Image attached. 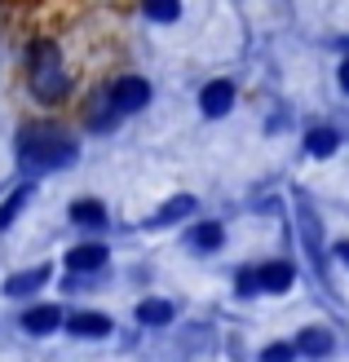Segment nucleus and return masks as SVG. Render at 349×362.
I'll list each match as a JSON object with an SVG mask.
<instances>
[{"mask_svg": "<svg viewBox=\"0 0 349 362\" xmlns=\"http://www.w3.org/2000/svg\"><path fill=\"white\" fill-rule=\"evenodd\" d=\"M67 265H71V269H80V274H88V269L106 265V247H102V243H84V247H71Z\"/></svg>", "mask_w": 349, "mask_h": 362, "instance_id": "6e6552de", "label": "nucleus"}, {"mask_svg": "<svg viewBox=\"0 0 349 362\" xmlns=\"http://www.w3.org/2000/svg\"><path fill=\"white\" fill-rule=\"evenodd\" d=\"M199 106H204V115H226L230 106H234V84L230 80H212L204 93H199Z\"/></svg>", "mask_w": 349, "mask_h": 362, "instance_id": "20e7f679", "label": "nucleus"}, {"mask_svg": "<svg viewBox=\"0 0 349 362\" xmlns=\"http://www.w3.org/2000/svg\"><path fill=\"white\" fill-rule=\"evenodd\" d=\"M292 358H297V345H270L261 354V362H292Z\"/></svg>", "mask_w": 349, "mask_h": 362, "instance_id": "a211bd4d", "label": "nucleus"}, {"mask_svg": "<svg viewBox=\"0 0 349 362\" xmlns=\"http://www.w3.org/2000/svg\"><path fill=\"white\" fill-rule=\"evenodd\" d=\"M186 212H195V199H190V194H181V199H168V204L159 208L155 221H159V226H168V221H177V216H186Z\"/></svg>", "mask_w": 349, "mask_h": 362, "instance_id": "dca6fc26", "label": "nucleus"}, {"mask_svg": "<svg viewBox=\"0 0 349 362\" xmlns=\"http://www.w3.org/2000/svg\"><path fill=\"white\" fill-rule=\"evenodd\" d=\"M71 221L84 230H98V226H106V208L93 204V199H80V204H71Z\"/></svg>", "mask_w": 349, "mask_h": 362, "instance_id": "9d476101", "label": "nucleus"}, {"mask_svg": "<svg viewBox=\"0 0 349 362\" xmlns=\"http://www.w3.org/2000/svg\"><path fill=\"white\" fill-rule=\"evenodd\" d=\"M297 354H309V358L332 354V332H327V327H305L297 336Z\"/></svg>", "mask_w": 349, "mask_h": 362, "instance_id": "423d86ee", "label": "nucleus"}, {"mask_svg": "<svg viewBox=\"0 0 349 362\" xmlns=\"http://www.w3.org/2000/svg\"><path fill=\"white\" fill-rule=\"evenodd\" d=\"M67 71H62V58H58V49H53L49 40L45 45H35L31 49V93L35 102H62L67 98Z\"/></svg>", "mask_w": 349, "mask_h": 362, "instance_id": "f03ea898", "label": "nucleus"}, {"mask_svg": "<svg viewBox=\"0 0 349 362\" xmlns=\"http://www.w3.org/2000/svg\"><path fill=\"white\" fill-rule=\"evenodd\" d=\"M173 300H142L137 305V322H146V327H168L173 322Z\"/></svg>", "mask_w": 349, "mask_h": 362, "instance_id": "1a4fd4ad", "label": "nucleus"}, {"mask_svg": "<svg viewBox=\"0 0 349 362\" xmlns=\"http://www.w3.org/2000/svg\"><path fill=\"white\" fill-rule=\"evenodd\" d=\"M151 102V84L137 80V76H124L111 84V111L115 115H128V111H142V106Z\"/></svg>", "mask_w": 349, "mask_h": 362, "instance_id": "7ed1b4c3", "label": "nucleus"}, {"mask_svg": "<svg viewBox=\"0 0 349 362\" xmlns=\"http://www.w3.org/2000/svg\"><path fill=\"white\" fill-rule=\"evenodd\" d=\"M305 146H309V155H332L336 146H341V137H336V129H314V133H309L305 137Z\"/></svg>", "mask_w": 349, "mask_h": 362, "instance_id": "ddd939ff", "label": "nucleus"}, {"mask_svg": "<svg viewBox=\"0 0 349 362\" xmlns=\"http://www.w3.org/2000/svg\"><path fill=\"white\" fill-rule=\"evenodd\" d=\"M292 265L287 261H265L261 269H256V292H287L292 287Z\"/></svg>", "mask_w": 349, "mask_h": 362, "instance_id": "39448f33", "label": "nucleus"}, {"mask_svg": "<svg viewBox=\"0 0 349 362\" xmlns=\"http://www.w3.org/2000/svg\"><path fill=\"white\" fill-rule=\"evenodd\" d=\"M222 239H226V230L217 226V221H208V226H199V230L190 234V243H195V247H204V252H208V247H222Z\"/></svg>", "mask_w": 349, "mask_h": 362, "instance_id": "f3484780", "label": "nucleus"}, {"mask_svg": "<svg viewBox=\"0 0 349 362\" xmlns=\"http://www.w3.org/2000/svg\"><path fill=\"white\" fill-rule=\"evenodd\" d=\"M336 257H341V261L349 265V243H336Z\"/></svg>", "mask_w": 349, "mask_h": 362, "instance_id": "6ab92c4d", "label": "nucleus"}, {"mask_svg": "<svg viewBox=\"0 0 349 362\" xmlns=\"http://www.w3.org/2000/svg\"><path fill=\"white\" fill-rule=\"evenodd\" d=\"M62 322V314L53 310V305H35V310H27V318H23V327L31 332V336H49L53 327Z\"/></svg>", "mask_w": 349, "mask_h": 362, "instance_id": "0eeeda50", "label": "nucleus"}, {"mask_svg": "<svg viewBox=\"0 0 349 362\" xmlns=\"http://www.w3.org/2000/svg\"><path fill=\"white\" fill-rule=\"evenodd\" d=\"M45 279H49V265H35V269H27V274H13L5 292H9V296H27V292H35Z\"/></svg>", "mask_w": 349, "mask_h": 362, "instance_id": "f8f14e48", "label": "nucleus"}, {"mask_svg": "<svg viewBox=\"0 0 349 362\" xmlns=\"http://www.w3.org/2000/svg\"><path fill=\"white\" fill-rule=\"evenodd\" d=\"M341 88H345V93H349V62L341 66Z\"/></svg>", "mask_w": 349, "mask_h": 362, "instance_id": "aec40b11", "label": "nucleus"}, {"mask_svg": "<svg viewBox=\"0 0 349 362\" xmlns=\"http://www.w3.org/2000/svg\"><path fill=\"white\" fill-rule=\"evenodd\" d=\"M27 194H31V186H18L9 199H5V204H0V230H5V226H13V216L18 212H23V204H27Z\"/></svg>", "mask_w": 349, "mask_h": 362, "instance_id": "2eb2a0df", "label": "nucleus"}, {"mask_svg": "<svg viewBox=\"0 0 349 362\" xmlns=\"http://www.w3.org/2000/svg\"><path fill=\"white\" fill-rule=\"evenodd\" d=\"M142 13L155 18V23H173L181 13V0H142Z\"/></svg>", "mask_w": 349, "mask_h": 362, "instance_id": "4468645a", "label": "nucleus"}, {"mask_svg": "<svg viewBox=\"0 0 349 362\" xmlns=\"http://www.w3.org/2000/svg\"><path fill=\"white\" fill-rule=\"evenodd\" d=\"M76 159V141H71L67 133L58 129H27L23 133V164L35 168V173H45V168H62Z\"/></svg>", "mask_w": 349, "mask_h": 362, "instance_id": "f257e3e1", "label": "nucleus"}, {"mask_svg": "<svg viewBox=\"0 0 349 362\" xmlns=\"http://www.w3.org/2000/svg\"><path fill=\"white\" fill-rule=\"evenodd\" d=\"M71 332H76V336H88V340H93V336H106V332H111V318H106V314H71Z\"/></svg>", "mask_w": 349, "mask_h": 362, "instance_id": "9b49d317", "label": "nucleus"}]
</instances>
